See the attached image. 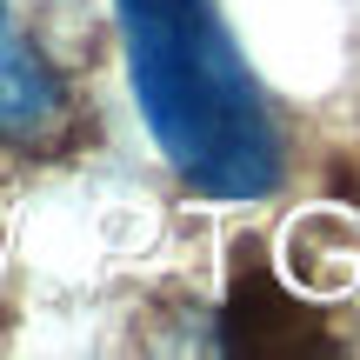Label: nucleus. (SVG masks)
I'll use <instances>...</instances> for the list:
<instances>
[{
	"label": "nucleus",
	"mask_w": 360,
	"mask_h": 360,
	"mask_svg": "<svg viewBox=\"0 0 360 360\" xmlns=\"http://www.w3.org/2000/svg\"><path fill=\"white\" fill-rule=\"evenodd\" d=\"M127 80L174 174L220 200L281 187V127L214 0H114Z\"/></svg>",
	"instance_id": "1"
},
{
	"label": "nucleus",
	"mask_w": 360,
	"mask_h": 360,
	"mask_svg": "<svg viewBox=\"0 0 360 360\" xmlns=\"http://www.w3.org/2000/svg\"><path fill=\"white\" fill-rule=\"evenodd\" d=\"M74 127V94H67L60 67L40 53L13 0H0V147L20 154H47Z\"/></svg>",
	"instance_id": "2"
},
{
	"label": "nucleus",
	"mask_w": 360,
	"mask_h": 360,
	"mask_svg": "<svg viewBox=\"0 0 360 360\" xmlns=\"http://www.w3.org/2000/svg\"><path fill=\"white\" fill-rule=\"evenodd\" d=\"M227 347H247V354H321V327L307 321L294 294L267 281V274H240L233 281V300H227Z\"/></svg>",
	"instance_id": "3"
}]
</instances>
